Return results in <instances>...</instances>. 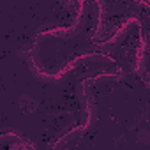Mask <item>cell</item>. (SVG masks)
I'll return each mask as SVG.
<instances>
[{
  "instance_id": "1",
  "label": "cell",
  "mask_w": 150,
  "mask_h": 150,
  "mask_svg": "<svg viewBox=\"0 0 150 150\" xmlns=\"http://www.w3.org/2000/svg\"><path fill=\"white\" fill-rule=\"evenodd\" d=\"M18 106H20L21 110H25V111H32V110L37 108V103H35V99H34L32 96H28V94H21L20 99H18Z\"/></svg>"
},
{
  "instance_id": "2",
  "label": "cell",
  "mask_w": 150,
  "mask_h": 150,
  "mask_svg": "<svg viewBox=\"0 0 150 150\" xmlns=\"http://www.w3.org/2000/svg\"><path fill=\"white\" fill-rule=\"evenodd\" d=\"M136 141H138V145H141V146H146V145H150V129H139L138 132H136Z\"/></svg>"
},
{
  "instance_id": "3",
  "label": "cell",
  "mask_w": 150,
  "mask_h": 150,
  "mask_svg": "<svg viewBox=\"0 0 150 150\" xmlns=\"http://www.w3.org/2000/svg\"><path fill=\"white\" fill-rule=\"evenodd\" d=\"M64 150H69V148H64Z\"/></svg>"
}]
</instances>
